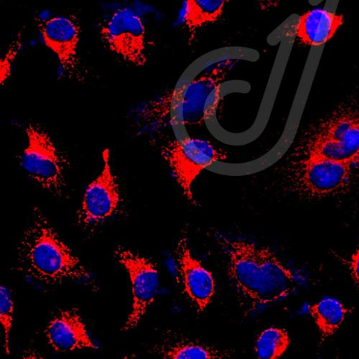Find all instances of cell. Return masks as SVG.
<instances>
[{"mask_svg":"<svg viewBox=\"0 0 359 359\" xmlns=\"http://www.w3.org/2000/svg\"><path fill=\"white\" fill-rule=\"evenodd\" d=\"M217 238L228 258L231 280L249 311L276 304L292 292L293 273L271 250L222 234Z\"/></svg>","mask_w":359,"mask_h":359,"instance_id":"obj_1","label":"cell"},{"mask_svg":"<svg viewBox=\"0 0 359 359\" xmlns=\"http://www.w3.org/2000/svg\"><path fill=\"white\" fill-rule=\"evenodd\" d=\"M228 65L226 62L179 82L170 92L144 106L138 115L140 121L151 127H170L175 138L189 135L187 127L202 125L210 116Z\"/></svg>","mask_w":359,"mask_h":359,"instance_id":"obj_2","label":"cell"},{"mask_svg":"<svg viewBox=\"0 0 359 359\" xmlns=\"http://www.w3.org/2000/svg\"><path fill=\"white\" fill-rule=\"evenodd\" d=\"M20 271L47 285L68 281L92 284L93 278L80 259L63 242L39 208L18 247Z\"/></svg>","mask_w":359,"mask_h":359,"instance_id":"obj_3","label":"cell"},{"mask_svg":"<svg viewBox=\"0 0 359 359\" xmlns=\"http://www.w3.org/2000/svg\"><path fill=\"white\" fill-rule=\"evenodd\" d=\"M274 167L285 189L309 200L347 193L359 171L358 166L289 151Z\"/></svg>","mask_w":359,"mask_h":359,"instance_id":"obj_4","label":"cell"},{"mask_svg":"<svg viewBox=\"0 0 359 359\" xmlns=\"http://www.w3.org/2000/svg\"><path fill=\"white\" fill-rule=\"evenodd\" d=\"M289 151L359 167V101L342 103L299 136Z\"/></svg>","mask_w":359,"mask_h":359,"instance_id":"obj_5","label":"cell"},{"mask_svg":"<svg viewBox=\"0 0 359 359\" xmlns=\"http://www.w3.org/2000/svg\"><path fill=\"white\" fill-rule=\"evenodd\" d=\"M161 156L184 195L194 205L196 201L193 185L197 177L203 170L227 158L210 141L190 135L168 141L161 149Z\"/></svg>","mask_w":359,"mask_h":359,"instance_id":"obj_6","label":"cell"},{"mask_svg":"<svg viewBox=\"0 0 359 359\" xmlns=\"http://www.w3.org/2000/svg\"><path fill=\"white\" fill-rule=\"evenodd\" d=\"M25 132L27 144L20 159L22 168L42 188L61 196L66 187V161L41 128L29 125Z\"/></svg>","mask_w":359,"mask_h":359,"instance_id":"obj_7","label":"cell"},{"mask_svg":"<svg viewBox=\"0 0 359 359\" xmlns=\"http://www.w3.org/2000/svg\"><path fill=\"white\" fill-rule=\"evenodd\" d=\"M100 34L109 50L126 62L137 67L146 65V28L142 18L133 8L114 11L102 24Z\"/></svg>","mask_w":359,"mask_h":359,"instance_id":"obj_8","label":"cell"},{"mask_svg":"<svg viewBox=\"0 0 359 359\" xmlns=\"http://www.w3.org/2000/svg\"><path fill=\"white\" fill-rule=\"evenodd\" d=\"M119 262L129 273L133 291V308L123 331L136 327L155 302L160 288L156 265L151 259L123 248L115 252Z\"/></svg>","mask_w":359,"mask_h":359,"instance_id":"obj_9","label":"cell"},{"mask_svg":"<svg viewBox=\"0 0 359 359\" xmlns=\"http://www.w3.org/2000/svg\"><path fill=\"white\" fill-rule=\"evenodd\" d=\"M36 22L45 45L56 55L63 71L72 78L81 79L78 19L73 15L43 13L36 18Z\"/></svg>","mask_w":359,"mask_h":359,"instance_id":"obj_10","label":"cell"},{"mask_svg":"<svg viewBox=\"0 0 359 359\" xmlns=\"http://www.w3.org/2000/svg\"><path fill=\"white\" fill-rule=\"evenodd\" d=\"M101 173L90 184L83 194L78 222L84 229H92L113 216L121 202V190L110 164V153L102 154Z\"/></svg>","mask_w":359,"mask_h":359,"instance_id":"obj_11","label":"cell"},{"mask_svg":"<svg viewBox=\"0 0 359 359\" xmlns=\"http://www.w3.org/2000/svg\"><path fill=\"white\" fill-rule=\"evenodd\" d=\"M175 258L186 293L196 310L203 312L216 292L213 275L192 255L186 235L177 242Z\"/></svg>","mask_w":359,"mask_h":359,"instance_id":"obj_12","label":"cell"},{"mask_svg":"<svg viewBox=\"0 0 359 359\" xmlns=\"http://www.w3.org/2000/svg\"><path fill=\"white\" fill-rule=\"evenodd\" d=\"M46 335L49 344L56 352L98 348L89 337L76 309L66 310L57 314L48 325Z\"/></svg>","mask_w":359,"mask_h":359,"instance_id":"obj_13","label":"cell"},{"mask_svg":"<svg viewBox=\"0 0 359 359\" xmlns=\"http://www.w3.org/2000/svg\"><path fill=\"white\" fill-rule=\"evenodd\" d=\"M344 22L341 14L323 8L313 9L299 18L295 36L306 46L320 47L333 39Z\"/></svg>","mask_w":359,"mask_h":359,"instance_id":"obj_14","label":"cell"},{"mask_svg":"<svg viewBox=\"0 0 359 359\" xmlns=\"http://www.w3.org/2000/svg\"><path fill=\"white\" fill-rule=\"evenodd\" d=\"M309 312L314 319L323 341L339 330L350 309L337 299L325 297L320 302L309 306Z\"/></svg>","mask_w":359,"mask_h":359,"instance_id":"obj_15","label":"cell"},{"mask_svg":"<svg viewBox=\"0 0 359 359\" xmlns=\"http://www.w3.org/2000/svg\"><path fill=\"white\" fill-rule=\"evenodd\" d=\"M227 0H186L184 25L191 39L200 28L217 22L224 13Z\"/></svg>","mask_w":359,"mask_h":359,"instance_id":"obj_16","label":"cell"},{"mask_svg":"<svg viewBox=\"0 0 359 359\" xmlns=\"http://www.w3.org/2000/svg\"><path fill=\"white\" fill-rule=\"evenodd\" d=\"M290 344V339L285 329L271 327L259 334L255 352L260 359H276L286 352Z\"/></svg>","mask_w":359,"mask_h":359,"instance_id":"obj_17","label":"cell"},{"mask_svg":"<svg viewBox=\"0 0 359 359\" xmlns=\"http://www.w3.org/2000/svg\"><path fill=\"white\" fill-rule=\"evenodd\" d=\"M164 358L222 359L230 356L229 351L193 342H180L161 351Z\"/></svg>","mask_w":359,"mask_h":359,"instance_id":"obj_18","label":"cell"},{"mask_svg":"<svg viewBox=\"0 0 359 359\" xmlns=\"http://www.w3.org/2000/svg\"><path fill=\"white\" fill-rule=\"evenodd\" d=\"M14 319V302L11 290L2 285L0 287V323L4 332V350L7 355L11 354V333Z\"/></svg>","mask_w":359,"mask_h":359,"instance_id":"obj_19","label":"cell"},{"mask_svg":"<svg viewBox=\"0 0 359 359\" xmlns=\"http://www.w3.org/2000/svg\"><path fill=\"white\" fill-rule=\"evenodd\" d=\"M21 46L22 33H20L1 59V62H0V80H1L2 85L11 75L13 63L20 50Z\"/></svg>","mask_w":359,"mask_h":359,"instance_id":"obj_20","label":"cell"},{"mask_svg":"<svg viewBox=\"0 0 359 359\" xmlns=\"http://www.w3.org/2000/svg\"><path fill=\"white\" fill-rule=\"evenodd\" d=\"M348 266L352 278L359 290V248L351 256Z\"/></svg>","mask_w":359,"mask_h":359,"instance_id":"obj_21","label":"cell"},{"mask_svg":"<svg viewBox=\"0 0 359 359\" xmlns=\"http://www.w3.org/2000/svg\"><path fill=\"white\" fill-rule=\"evenodd\" d=\"M260 8L264 11H269L277 8L280 0H257Z\"/></svg>","mask_w":359,"mask_h":359,"instance_id":"obj_22","label":"cell"}]
</instances>
